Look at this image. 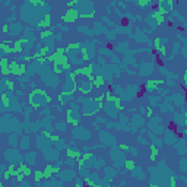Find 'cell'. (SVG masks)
Wrapping results in <instances>:
<instances>
[{"mask_svg": "<svg viewBox=\"0 0 187 187\" xmlns=\"http://www.w3.org/2000/svg\"><path fill=\"white\" fill-rule=\"evenodd\" d=\"M79 16H81L79 10H76V9H67V10L61 15L60 19L63 23H73L79 19Z\"/></svg>", "mask_w": 187, "mask_h": 187, "instance_id": "1", "label": "cell"}, {"mask_svg": "<svg viewBox=\"0 0 187 187\" xmlns=\"http://www.w3.org/2000/svg\"><path fill=\"white\" fill-rule=\"evenodd\" d=\"M10 70H12V75H15V76L21 77L25 75V70H27V66L23 64V63H19L16 60H12L10 61Z\"/></svg>", "mask_w": 187, "mask_h": 187, "instance_id": "2", "label": "cell"}, {"mask_svg": "<svg viewBox=\"0 0 187 187\" xmlns=\"http://www.w3.org/2000/svg\"><path fill=\"white\" fill-rule=\"evenodd\" d=\"M66 123H67V124H70L72 127H79V124H81L79 116L75 114L72 108H69V110L66 111Z\"/></svg>", "mask_w": 187, "mask_h": 187, "instance_id": "3", "label": "cell"}, {"mask_svg": "<svg viewBox=\"0 0 187 187\" xmlns=\"http://www.w3.org/2000/svg\"><path fill=\"white\" fill-rule=\"evenodd\" d=\"M59 171H60V165H51V164H47V165H45V168L43 170V172H44L45 180H50V178L54 176V174H57Z\"/></svg>", "mask_w": 187, "mask_h": 187, "instance_id": "4", "label": "cell"}, {"mask_svg": "<svg viewBox=\"0 0 187 187\" xmlns=\"http://www.w3.org/2000/svg\"><path fill=\"white\" fill-rule=\"evenodd\" d=\"M66 53H67L66 48H57L54 53H53V54L47 56V60L51 61V63L54 64V63H57V61L60 60L61 57H64V56H66Z\"/></svg>", "mask_w": 187, "mask_h": 187, "instance_id": "5", "label": "cell"}, {"mask_svg": "<svg viewBox=\"0 0 187 187\" xmlns=\"http://www.w3.org/2000/svg\"><path fill=\"white\" fill-rule=\"evenodd\" d=\"M165 15H167V12H165L164 9L158 7V9H155V10L151 13V18L155 19L156 23H162V22H164V19H165Z\"/></svg>", "mask_w": 187, "mask_h": 187, "instance_id": "6", "label": "cell"}, {"mask_svg": "<svg viewBox=\"0 0 187 187\" xmlns=\"http://www.w3.org/2000/svg\"><path fill=\"white\" fill-rule=\"evenodd\" d=\"M162 81L161 79H149V81H146L145 82V89L148 91V92H152V91H155V89L158 88L160 85H162Z\"/></svg>", "mask_w": 187, "mask_h": 187, "instance_id": "7", "label": "cell"}, {"mask_svg": "<svg viewBox=\"0 0 187 187\" xmlns=\"http://www.w3.org/2000/svg\"><path fill=\"white\" fill-rule=\"evenodd\" d=\"M66 156L67 158H72V160H81V158H82V152L76 148H67Z\"/></svg>", "mask_w": 187, "mask_h": 187, "instance_id": "8", "label": "cell"}, {"mask_svg": "<svg viewBox=\"0 0 187 187\" xmlns=\"http://www.w3.org/2000/svg\"><path fill=\"white\" fill-rule=\"evenodd\" d=\"M16 170H18L16 164H9L7 170L3 171V180H9L12 176L15 177V174H16Z\"/></svg>", "mask_w": 187, "mask_h": 187, "instance_id": "9", "label": "cell"}, {"mask_svg": "<svg viewBox=\"0 0 187 187\" xmlns=\"http://www.w3.org/2000/svg\"><path fill=\"white\" fill-rule=\"evenodd\" d=\"M37 27L43 31V29H48V28H51V13H45L44 19L41 21L39 23H37Z\"/></svg>", "mask_w": 187, "mask_h": 187, "instance_id": "10", "label": "cell"}, {"mask_svg": "<svg viewBox=\"0 0 187 187\" xmlns=\"http://www.w3.org/2000/svg\"><path fill=\"white\" fill-rule=\"evenodd\" d=\"M81 75H83V76H86L92 82L94 81V75H92V64H86V66L81 67Z\"/></svg>", "mask_w": 187, "mask_h": 187, "instance_id": "11", "label": "cell"}, {"mask_svg": "<svg viewBox=\"0 0 187 187\" xmlns=\"http://www.w3.org/2000/svg\"><path fill=\"white\" fill-rule=\"evenodd\" d=\"M149 160L152 161V162H155V161L158 160V155H160V149H158V146H155V145H149Z\"/></svg>", "mask_w": 187, "mask_h": 187, "instance_id": "12", "label": "cell"}, {"mask_svg": "<svg viewBox=\"0 0 187 187\" xmlns=\"http://www.w3.org/2000/svg\"><path fill=\"white\" fill-rule=\"evenodd\" d=\"M104 85H105V81H104V77L101 76V75L95 76V77H94V81L91 82V86H92V88H102Z\"/></svg>", "mask_w": 187, "mask_h": 187, "instance_id": "13", "label": "cell"}, {"mask_svg": "<svg viewBox=\"0 0 187 187\" xmlns=\"http://www.w3.org/2000/svg\"><path fill=\"white\" fill-rule=\"evenodd\" d=\"M53 34H54V28L53 27L48 28V29H43V31H39V39H41V41H45V39H48Z\"/></svg>", "mask_w": 187, "mask_h": 187, "instance_id": "14", "label": "cell"}, {"mask_svg": "<svg viewBox=\"0 0 187 187\" xmlns=\"http://www.w3.org/2000/svg\"><path fill=\"white\" fill-rule=\"evenodd\" d=\"M91 158H94L92 152H85V154L82 155V158H81V160H77V167L82 170V167L85 165V162H86L88 160H91Z\"/></svg>", "mask_w": 187, "mask_h": 187, "instance_id": "15", "label": "cell"}, {"mask_svg": "<svg viewBox=\"0 0 187 187\" xmlns=\"http://www.w3.org/2000/svg\"><path fill=\"white\" fill-rule=\"evenodd\" d=\"M18 170H19V172H22V174H25V176H31V174H34L32 168H31L28 164H23V162L18 165Z\"/></svg>", "mask_w": 187, "mask_h": 187, "instance_id": "16", "label": "cell"}, {"mask_svg": "<svg viewBox=\"0 0 187 187\" xmlns=\"http://www.w3.org/2000/svg\"><path fill=\"white\" fill-rule=\"evenodd\" d=\"M44 178H45V177H44V172H43V171L35 170V172H34V181H35V183H41Z\"/></svg>", "mask_w": 187, "mask_h": 187, "instance_id": "17", "label": "cell"}, {"mask_svg": "<svg viewBox=\"0 0 187 187\" xmlns=\"http://www.w3.org/2000/svg\"><path fill=\"white\" fill-rule=\"evenodd\" d=\"M0 99H2V105L3 107H9L10 105V99H9V94L7 92H3L0 95Z\"/></svg>", "mask_w": 187, "mask_h": 187, "instance_id": "18", "label": "cell"}, {"mask_svg": "<svg viewBox=\"0 0 187 187\" xmlns=\"http://www.w3.org/2000/svg\"><path fill=\"white\" fill-rule=\"evenodd\" d=\"M124 168H126V171H135V170H136V164H135V161H133V160H126V162H124Z\"/></svg>", "mask_w": 187, "mask_h": 187, "instance_id": "19", "label": "cell"}, {"mask_svg": "<svg viewBox=\"0 0 187 187\" xmlns=\"http://www.w3.org/2000/svg\"><path fill=\"white\" fill-rule=\"evenodd\" d=\"M81 47H82V44L81 43H77V41H75V43H69V45H67L66 51H75V50H81Z\"/></svg>", "mask_w": 187, "mask_h": 187, "instance_id": "20", "label": "cell"}, {"mask_svg": "<svg viewBox=\"0 0 187 187\" xmlns=\"http://www.w3.org/2000/svg\"><path fill=\"white\" fill-rule=\"evenodd\" d=\"M154 5V2L152 0H138L136 2V6L138 7H148V6Z\"/></svg>", "mask_w": 187, "mask_h": 187, "instance_id": "21", "label": "cell"}, {"mask_svg": "<svg viewBox=\"0 0 187 187\" xmlns=\"http://www.w3.org/2000/svg\"><path fill=\"white\" fill-rule=\"evenodd\" d=\"M0 48L3 51V54H12V47H7V43L3 41L2 44H0Z\"/></svg>", "mask_w": 187, "mask_h": 187, "instance_id": "22", "label": "cell"}, {"mask_svg": "<svg viewBox=\"0 0 187 187\" xmlns=\"http://www.w3.org/2000/svg\"><path fill=\"white\" fill-rule=\"evenodd\" d=\"M83 186L85 187H97V184H95L89 177H85V178H83Z\"/></svg>", "mask_w": 187, "mask_h": 187, "instance_id": "23", "label": "cell"}, {"mask_svg": "<svg viewBox=\"0 0 187 187\" xmlns=\"http://www.w3.org/2000/svg\"><path fill=\"white\" fill-rule=\"evenodd\" d=\"M21 146L25 149L29 148V138L28 136H22V139H21Z\"/></svg>", "mask_w": 187, "mask_h": 187, "instance_id": "24", "label": "cell"}, {"mask_svg": "<svg viewBox=\"0 0 187 187\" xmlns=\"http://www.w3.org/2000/svg\"><path fill=\"white\" fill-rule=\"evenodd\" d=\"M3 82H5V85H6V86H7V89L13 92V89H15V83L12 82L10 79H3Z\"/></svg>", "mask_w": 187, "mask_h": 187, "instance_id": "25", "label": "cell"}, {"mask_svg": "<svg viewBox=\"0 0 187 187\" xmlns=\"http://www.w3.org/2000/svg\"><path fill=\"white\" fill-rule=\"evenodd\" d=\"M156 53H158V56H160L161 59H165V54H167V50H165V45H161L160 48L156 50Z\"/></svg>", "mask_w": 187, "mask_h": 187, "instance_id": "26", "label": "cell"}, {"mask_svg": "<svg viewBox=\"0 0 187 187\" xmlns=\"http://www.w3.org/2000/svg\"><path fill=\"white\" fill-rule=\"evenodd\" d=\"M81 53L83 54V60H89V53L85 47H81Z\"/></svg>", "mask_w": 187, "mask_h": 187, "instance_id": "27", "label": "cell"}, {"mask_svg": "<svg viewBox=\"0 0 187 187\" xmlns=\"http://www.w3.org/2000/svg\"><path fill=\"white\" fill-rule=\"evenodd\" d=\"M94 15H95V12H88V13H81V16H82L83 19H91V18H94Z\"/></svg>", "mask_w": 187, "mask_h": 187, "instance_id": "28", "label": "cell"}, {"mask_svg": "<svg viewBox=\"0 0 187 187\" xmlns=\"http://www.w3.org/2000/svg\"><path fill=\"white\" fill-rule=\"evenodd\" d=\"M118 149H120V151H123V152H126V151H129V149H130V146H129V145H126V143H120V145H118Z\"/></svg>", "mask_w": 187, "mask_h": 187, "instance_id": "29", "label": "cell"}, {"mask_svg": "<svg viewBox=\"0 0 187 187\" xmlns=\"http://www.w3.org/2000/svg\"><path fill=\"white\" fill-rule=\"evenodd\" d=\"M77 3H79L77 0H72V2H69V3H67V9H73V6H76Z\"/></svg>", "mask_w": 187, "mask_h": 187, "instance_id": "30", "label": "cell"}, {"mask_svg": "<svg viewBox=\"0 0 187 187\" xmlns=\"http://www.w3.org/2000/svg\"><path fill=\"white\" fill-rule=\"evenodd\" d=\"M75 187H85V186H83V180L76 178V181H75Z\"/></svg>", "mask_w": 187, "mask_h": 187, "instance_id": "31", "label": "cell"}, {"mask_svg": "<svg viewBox=\"0 0 187 187\" xmlns=\"http://www.w3.org/2000/svg\"><path fill=\"white\" fill-rule=\"evenodd\" d=\"M2 32H3V34H7V32H9V23H5V25L2 27Z\"/></svg>", "mask_w": 187, "mask_h": 187, "instance_id": "32", "label": "cell"}, {"mask_svg": "<svg viewBox=\"0 0 187 187\" xmlns=\"http://www.w3.org/2000/svg\"><path fill=\"white\" fill-rule=\"evenodd\" d=\"M66 165H67V167H73V165H75V160H72V158H67Z\"/></svg>", "mask_w": 187, "mask_h": 187, "instance_id": "33", "label": "cell"}, {"mask_svg": "<svg viewBox=\"0 0 187 187\" xmlns=\"http://www.w3.org/2000/svg\"><path fill=\"white\" fill-rule=\"evenodd\" d=\"M9 143H16V136H13V135H10V136H9Z\"/></svg>", "mask_w": 187, "mask_h": 187, "instance_id": "34", "label": "cell"}, {"mask_svg": "<svg viewBox=\"0 0 187 187\" xmlns=\"http://www.w3.org/2000/svg\"><path fill=\"white\" fill-rule=\"evenodd\" d=\"M183 82H184V86L187 88V69H186V72H184V75H183Z\"/></svg>", "mask_w": 187, "mask_h": 187, "instance_id": "35", "label": "cell"}, {"mask_svg": "<svg viewBox=\"0 0 187 187\" xmlns=\"http://www.w3.org/2000/svg\"><path fill=\"white\" fill-rule=\"evenodd\" d=\"M50 139L53 140V142H59L60 139H59V136H56V135H50Z\"/></svg>", "mask_w": 187, "mask_h": 187, "instance_id": "36", "label": "cell"}, {"mask_svg": "<svg viewBox=\"0 0 187 187\" xmlns=\"http://www.w3.org/2000/svg\"><path fill=\"white\" fill-rule=\"evenodd\" d=\"M37 61H38V63H45V61H48V60H47V57H38Z\"/></svg>", "mask_w": 187, "mask_h": 187, "instance_id": "37", "label": "cell"}, {"mask_svg": "<svg viewBox=\"0 0 187 187\" xmlns=\"http://www.w3.org/2000/svg\"><path fill=\"white\" fill-rule=\"evenodd\" d=\"M19 187H31V184H29L28 181H22L21 184H19Z\"/></svg>", "mask_w": 187, "mask_h": 187, "instance_id": "38", "label": "cell"}, {"mask_svg": "<svg viewBox=\"0 0 187 187\" xmlns=\"http://www.w3.org/2000/svg\"><path fill=\"white\" fill-rule=\"evenodd\" d=\"M146 116L152 117V108H148V110H146Z\"/></svg>", "mask_w": 187, "mask_h": 187, "instance_id": "39", "label": "cell"}, {"mask_svg": "<svg viewBox=\"0 0 187 187\" xmlns=\"http://www.w3.org/2000/svg\"><path fill=\"white\" fill-rule=\"evenodd\" d=\"M184 123H186V126H187V111L184 113Z\"/></svg>", "mask_w": 187, "mask_h": 187, "instance_id": "40", "label": "cell"}, {"mask_svg": "<svg viewBox=\"0 0 187 187\" xmlns=\"http://www.w3.org/2000/svg\"><path fill=\"white\" fill-rule=\"evenodd\" d=\"M0 187H6V186H5V183H0Z\"/></svg>", "mask_w": 187, "mask_h": 187, "instance_id": "41", "label": "cell"}, {"mask_svg": "<svg viewBox=\"0 0 187 187\" xmlns=\"http://www.w3.org/2000/svg\"><path fill=\"white\" fill-rule=\"evenodd\" d=\"M186 135H187V129H186Z\"/></svg>", "mask_w": 187, "mask_h": 187, "instance_id": "42", "label": "cell"}]
</instances>
